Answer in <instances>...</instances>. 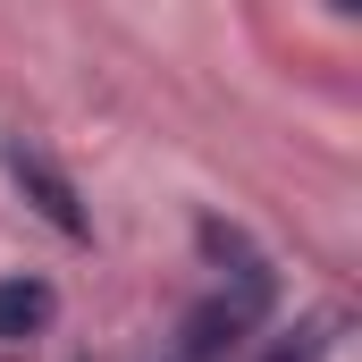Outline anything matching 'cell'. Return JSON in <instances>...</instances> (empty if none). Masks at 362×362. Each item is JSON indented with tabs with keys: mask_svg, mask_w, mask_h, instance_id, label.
Segmentation results:
<instances>
[{
	"mask_svg": "<svg viewBox=\"0 0 362 362\" xmlns=\"http://www.w3.org/2000/svg\"><path fill=\"white\" fill-rule=\"evenodd\" d=\"M270 303H278V278L270 270H245V278H228L219 295H202L194 312H185V337H177V354L185 362H228L262 320H270Z\"/></svg>",
	"mask_w": 362,
	"mask_h": 362,
	"instance_id": "1",
	"label": "cell"
},
{
	"mask_svg": "<svg viewBox=\"0 0 362 362\" xmlns=\"http://www.w3.org/2000/svg\"><path fill=\"white\" fill-rule=\"evenodd\" d=\"M0 169H8V185H17V194H25V202H34V211L59 228V236H68V245H93V211H85V194H76V177H68V169H59L42 144L8 135V144H0Z\"/></svg>",
	"mask_w": 362,
	"mask_h": 362,
	"instance_id": "2",
	"label": "cell"
},
{
	"mask_svg": "<svg viewBox=\"0 0 362 362\" xmlns=\"http://www.w3.org/2000/svg\"><path fill=\"white\" fill-rule=\"evenodd\" d=\"M51 312H59L51 278H0V346L42 337V329H51Z\"/></svg>",
	"mask_w": 362,
	"mask_h": 362,
	"instance_id": "3",
	"label": "cell"
},
{
	"mask_svg": "<svg viewBox=\"0 0 362 362\" xmlns=\"http://www.w3.org/2000/svg\"><path fill=\"white\" fill-rule=\"evenodd\" d=\"M320 354H329V320H303L295 337H278V346H270V362H320Z\"/></svg>",
	"mask_w": 362,
	"mask_h": 362,
	"instance_id": "4",
	"label": "cell"
}]
</instances>
